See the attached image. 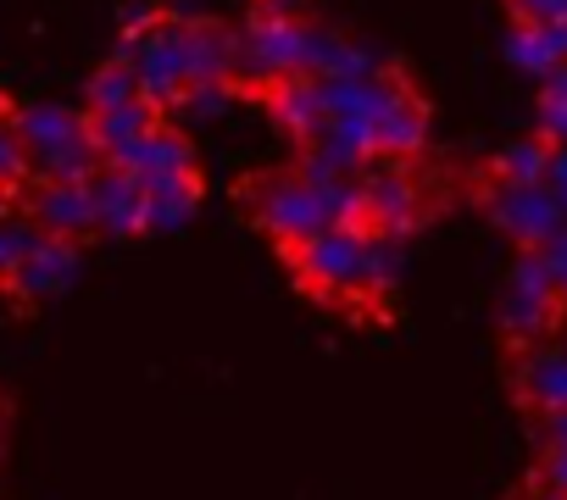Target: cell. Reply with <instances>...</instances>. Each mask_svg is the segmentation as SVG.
<instances>
[{"label": "cell", "mask_w": 567, "mask_h": 500, "mask_svg": "<svg viewBox=\"0 0 567 500\" xmlns=\"http://www.w3.org/2000/svg\"><path fill=\"white\" fill-rule=\"evenodd\" d=\"M12 128L29 150V173L34 184H84L101 167V150L90 139V117L84 112H62V106H18Z\"/></svg>", "instance_id": "6da1fadb"}, {"label": "cell", "mask_w": 567, "mask_h": 500, "mask_svg": "<svg viewBox=\"0 0 567 500\" xmlns=\"http://www.w3.org/2000/svg\"><path fill=\"white\" fill-rule=\"evenodd\" d=\"M245 211L278 244H301V239L334 228V211H329L323 189L301 173H256V178H245Z\"/></svg>", "instance_id": "7a4b0ae2"}, {"label": "cell", "mask_w": 567, "mask_h": 500, "mask_svg": "<svg viewBox=\"0 0 567 500\" xmlns=\"http://www.w3.org/2000/svg\"><path fill=\"white\" fill-rule=\"evenodd\" d=\"M301 62H307V23L256 12L234 34V73L228 79H250L256 90H272L278 79H296Z\"/></svg>", "instance_id": "3957f363"}, {"label": "cell", "mask_w": 567, "mask_h": 500, "mask_svg": "<svg viewBox=\"0 0 567 500\" xmlns=\"http://www.w3.org/2000/svg\"><path fill=\"white\" fill-rule=\"evenodd\" d=\"M423 222V189L401 162H368L362 167V228L384 239H406Z\"/></svg>", "instance_id": "277c9868"}, {"label": "cell", "mask_w": 567, "mask_h": 500, "mask_svg": "<svg viewBox=\"0 0 567 500\" xmlns=\"http://www.w3.org/2000/svg\"><path fill=\"white\" fill-rule=\"evenodd\" d=\"M561 312V295L539 262V250H523L512 262V279H506V295H501V334L512 345H534Z\"/></svg>", "instance_id": "5b68a950"}, {"label": "cell", "mask_w": 567, "mask_h": 500, "mask_svg": "<svg viewBox=\"0 0 567 500\" xmlns=\"http://www.w3.org/2000/svg\"><path fill=\"white\" fill-rule=\"evenodd\" d=\"M484 211H489V222H495L501 233H512L523 250H539V244L567 222L561 206H556V195H550L545 184H501V178H489Z\"/></svg>", "instance_id": "8992f818"}, {"label": "cell", "mask_w": 567, "mask_h": 500, "mask_svg": "<svg viewBox=\"0 0 567 500\" xmlns=\"http://www.w3.org/2000/svg\"><path fill=\"white\" fill-rule=\"evenodd\" d=\"M84 189H90V206H95V228L101 233H117V239L145 233V184L140 178H128L123 167L101 162L84 178Z\"/></svg>", "instance_id": "52a82bcc"}, {"label": "cell", "mask_w": 567, "mask_h": 500, "mask_svg": "<svg viewBox=\"0 0 567 500\" xmlns=\"http://www.w3.org/2000/svg\"><path fill=\"white\" fill-rule=\"evenodd\" d=\"M112 167H123L128 178H140V184H162V178H195V150H189V139H184V128H173L167 117L151 128V134H140L123 156H112Z\"/></svg>", "instance_id": "ba28073f"}, {"label": "cell", "mask_w": 567, "mask_h": 500, "mask_svg": "<svg viewBox=\"0 0 567 500\" xmlns=\"http://www.w3.org/2000/svg\"><path fill=\"white\" fill-rule=\"evenodd\" d=\"M429 145V106L417 101V90L401 79L390 90V101L379 106V123H373V162H406Z\"/></svg>", "instance_id": "9c48e42d"}, {"label": "cell", "mask_w": 567, "mask_h": 500, "mask_svg": "<svg viewBox=\"0 0 567 500\" xmlns=\"http://www.w3.org/2000/svg\"><path fill=\"white\" fill-rule=\"evenodd\" d=\"M267 112L278 117V128L290 134V139H301V150H307V145H318V139L329 134L323 84H318V79H307V73H296V79H278V84L267 90Z\"/></svg>", "instance_id": "30bf717a"}, {"label": "cell", "mask_w": 567, "mask_h": 500, "mask_svg": "<svg viewBox=\"0 0 567 500\" xmlns=\"http://www.w3.org/2000/svg\"><path fill=\"white\" fill-rule=\"evenodd\" d=\"M51 239H90L101 233L95 228V206H90V189L84 184H34L29 189V206H23Z\"/></svg>", "instance_id": "8fae6325"}, {"label": "cell", "mask_w": 567, "mask_h": 500, "mask_svg": "<svg viewBox=\"0 0 567 500\" xmlns=\"http://www.w3.org/2000/svg\"><path fill=\"white\" fill-rule=\"evenodd\" d=\"M73 279H79V244L45 233V239L29 250V262L18 268V279H12L7 290H18L23 301H51V295H62Z\"/></svg>", "instance_id": "7c38bea8"}, {"label": "cell", "mask_w": 567, "mask_h": 500, "mask_svg": "<svg viewBox=\"0 0 567 500\" xmlns=\"http://www.w3.org/2000/svg\"><path fill=\"white\" fill-rule=\"evenodd\" d=\"M301 73L307 79H323V84L329 79H373V73H384V62L373 51H362L357 40L307 23V62H301Z\"/></svg>", "instance_id": "4fadbf2b"}, {"label": "cell", "mask_w": 567, "mask_h": 500, "mask_svg": "<svg viewBox=\"0 0 567 500\" xmlns=\"http://www.w3.org/2000/svg\"><path fill=\"white\" fill-rule=\"evenodd\" d=\"M506 56H512L517 73H528V79L545 84L550 73L567 67V23H512Z\"/></svg>", "instance_id": "5bb4252c"}, {"label": "cell", "mask_w": 567, "mask_h": 500, "mask_svg": "<svg viewBox=\"0 0 567 500\" xmlns=\"http://www.w3.org/2000/svg\"><path fill=\"white\" fill-rule=\"evenodd\" d=\"M84 117H90V139H95L101 162H112V156H123L140 134H151V128L162 123V106L134 101V106H117V112H84Z\"/></svg>", "instance_id": "9a60e30c"}, {"label": "cell", "mask_w": 567, "mask_h": 500, "mask_svg": "<svg viewBox=\"0 0 567 500\" xmlns=\"http://www.w3.org/2000/svg\"><path fill=\"white\" fill-rule=\"evenodd\" d=\"M517 395L534 412H567V351H528L517 367Z\"/></svg>", "instance_id": "2e32d148"}, {"label": "cell", "mask_w": 567, "mask_h": 500, "mask_svg": "<svg viewBox=\"0 0 567 500\" xmlns=\"http://www.w3.org/2000/svg\"><path fill=\"white\" fill-rule=\"evenodd\" d=\"M200 206V173L195 178H162L145 184V233H173L195 217Z\"/></svg>", "instance_id": "e0dca14e"}, {"label": "cell", "mask_w": 567, "mask_h": 500, "mask_svg": "<svg viewBox=\"0 0 567 500\" xmlns=\"http://www.w3.org/2000/svg\"><path fill=\"white\" fill-rule=\"evenodd\" d=\"M40 239H45V228H40L23 206H12L7 217H0V290L18 279V268L29 262V250H34Z\"/></svg>", "instance_id": "ac0fdd59"}, {"label": "cell", "mask_w": 567, "mask_h": 500, "mask_svg": "<svg viewBox=\"0 0 567 500\" xmlns=\"http://www.w3.org/2000/svg\"><path fill=\"white\" fill-rule=\"evenodd\" d=\"M545 167H550V145L528 134V139L501 145V156L489 162V178H501V184H545Z\"/></svg>", "instance_id": "d6986e66"}, {"label": "cell", "mask_w": 567, "mask_h": 500, "mask_svg": "<svg viewBox=\"0 0 567 500\" xmlns=\"http://www.w3.org/2000/svg\"><path fill=\"white\" fill-rule=\"evenodd\" d=\"M134 101H145V90H140V79L112 56L95 79H90V90H84V112H117V106H134Z\"/></svg>", "instance_id": "ffe728a7"}, {"label": "cell", "mask_w": 567, "mask_h": 500, "mask_svg": "<svg viewBox=\"0 0 567 500\" xmlns=\"http://www.w3.org/2000/svg\"><path fill=\"white\" fill-rule=\"evenodd\" d=\"M23 184H34V173H29V150H23L12 117H0V189H12V195H18Z\"/></svg>", "instance_id": "44dd1931"}, {"label": "cell", "mask_w": 567, "mask_h": 500, "mask_svg": "<svg viewBox=\"0 0 567 500\" xmlns=\"http://www.w3.org/2000/svg\"><path fill=\"white\" fill-rule=\"evenodd\" d=\"M534 139H545L550 150L567 145V95L539 90V112H534Z\"/></svg>", "instance_id": "7402d4cb"}, {"label": "cell", "mask_w": 567, "mask_h": 500, "mask_svg": "<svg viewBox=\"0 0 567 500\" xmlns=\"http://www.w3.org/2000/svg\"><path fill=\"white\" fill-rule=\"evenodd\" d=\"M539 262H545V273H550V284H556V295L567 301V222L539 244Z\"/></svg>", "instance_id": "603a6c76"}, {"label": "cell", "mask_w": 567, "mask_h": 500, "mask_svg": "<svg viewBox=\"0 0 567 500\" xmlns=\"http://www.w3.org/2000/svg\"><path fill=\"white\" fill-rule=\"evenodd\" d=\"M512 23H567V0H506Z\"/></svg>", "instance_id": "cb8c5ba5"}, {"label": "cell", "mask_w": 567, "mask_h": 500, "mask_svg": "<svg viewBox=\"0 0 567 500\" xmlns=\"http://www.w3.org/2000/svg\"><path fill=\"white\" fill-rule=\"evenodd\" d=\"M545 189L556 195V206H561V217H567V145H556V150H550V167H545Z\"/></svg>", "instance_id": "d4e9b609"}, {"label": "cell", "mask_w": 567, "mask_h": 500, "mask_svg": "<svg viewBox=\"0 0 567 500\" xmlns=\"http://www.w3.org/2000/svg\"><path fill=\"white\" fill-rule=\"evenodd\" d=\"M539 483L556 489V494H567V450H545L539 456Z\"/></svg>", "instance_id": "484cf974"}, {"label": "cell", "mask_w": 567, "mask_h": 500, "mask_svg": "<svg viewBox=\"0 0 567 500\" xmlns=\"http://www.w3.org/2000/svg\"><path fill=\"white\" fill-rule=\"evenodd\" d=\"M539 439L545 450H567V412H539Z\"/></svg>", "instance_id": "4316f807"}, {"label": "cell", "mask_w": 567, "mask_h": 500, "mask_svg": "<svg viewBox=\"0 0 567 500\" xmlns=\"http://www.w3.org/2000/svg\"><path fill=\"white\" fill-rule=\"evenodd\" d=\"M301 7L307 0H256V12H267V18H301Z\"/></svg>", "instance_id": "83f0119b"}, {"label": "cell", "mask_w": 567, "mask_h": 500, "mask_svg": "<svg viewBox=\"0 0 567 500\" xmlns=\"http://www.w3.org/2000/svg\"><path fill=\"white\" fill-rule=\"evenodd\" d=\"M545 90H556V95H567V67H561V73H550V79H545Z\"/></svg>", "instance_id": "f1b7e54d"}, {"label": "cell", "mask_w": 567, "mask_h": 500, "mask_svg": "<svg viewBox=\"0 0 567 500\" xmlns=\"http://www.w3.org/2000/svg\"><path fill=\"white\" fill-rule=\"evenodd\" d=\"M12 211V189H0V217H7Z\"/></svg>", "instance_id": "f546056e"}]
</instances>
